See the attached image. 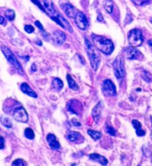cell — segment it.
Masks as SVG:
<instances>
[{
	"mask_svg": "<svg viewBox=\"0 0 152 166\" xmlns=\"http://www.w3.org/2000/svg\"><path fill=\"white\" fill-rule=\"evenodd\" d=\"M92 39L94 42V46L98 50H100L101 53H103L106 55L111 54L114 51V44L111 40L107 39L104 37L98 36V35H92Z\"/></svg>",
	"mask_w": 152,
	"mask_h": 166,
	"instance_id": "cell-1",
	"label": "cell"
},
{
	"mask_svg": "<svg viewBox=\"0 0 152 166\" xmlns=\"http://www.w3.org/2000/svg\"><path fill=\"white\" fill-rule=\"evenodd\" d=\"M84 44H85V49H86V53L87 55L89 57L91 65L93 69L95 71L100 66L101 63V56L98 54V52L96 51L94 45L92 44V43L89 41L87 38L84 39Z\"/></svg>",
	"mask_w": 152,
	"mask_h": 166,
	"instance_id": "cell-2",
	"label": "cell"
},
{
	"mask_svg": "<svg viewBox=\"0 0 152 166\" xmlns=\"http://www.w3.org/2000/svg\"><path fill=\"white\" fill-rule=\"evenodd\" d=\"M1 50H2V52H3L5 57L6 58V60H8V62H9V63H10V64H11L19 73L23 74V70H22V68H21L20 62L17 60V59L15 58V56H14V54H13V53L11 52V50H10L8 47L5 46V45H2V46H1Z\"/></svg>",
	"mask_w": 152,
	"mask_h": 166,
	"instance_id": "cell-3",
	"label": "cell"
},
{
	"mask_svg": "<svg viewBox=\"0 0 152 166\" xmlns=\"http://www.w3.org/2000/svg\"><path fill=\"white\" fill-rule=\"evenodd\" d=\"M128 42L130 45L133 47H138L140 45H141L143 42L141 31L137 28L132 29L128 34Z\"/></svg>",
	"mask_w": 152,
	"mask_h": 166,
	"instance_id": "cell-4",
	"label": "cell"
},
{
	"mask_svg": "<svg viewBox=\"0 0 152 166\" xmlns=\"http://www.w3.org/2000/svg\"><path fill=\"white\" fill-rule=\"evenodd\" d=\"M113 69L115 76L117 79H122L124 76V65L123 57L121 55H118L113 62Z\"/></svg>",
	"mask_w": 152,
	"mask_h": 166,
	"instance_id": "cell-5",
	"label": "cell"
},
{
	"mask_svg": "<svg viewBox=\"0 0 152 166\" xmlns=\"http://www.w3.org/2000/svg\"><path fill=\"white\" fill-rule=\"evenodd\" d=\"M102 93L106 97H114L117 95L115 84L110 79H106L102 83Z\"/></svg>",
	"mask_w": 152,
	"mask_h": 166,
	"instance_id": "cell-6",
	"label": "cell"
},
{
	"mask_svg": "<svg viewBox=\"0 0 152 166\" xmlns=\"http://www.w3.org/2000/svg\"><path fill=\"white\" fill-rule=\"evenodd\" d=\"M13 116L16 121L21 122V123H27L28 120V113L22 107L16 108L13 112Z\"/></svg>",
	"mask_w": 152,
	"mask_h": 166,
	"instance_id": "cell-7",
	"label": "cell"
},
{
	"mask_svg": "<svg viewBox=\"0 0 152 166\" xmlns=\"http://www.w3.org/2000/svg\"><path fill=\"white\" fill-rule=\"evenodd\" d=\"M124 53V56L128 60H141L143 58L141 53L138 51L135 47H133V46L125 48Z\"/></svg>",
	"mask_w": 152,
	"mask_h": 166,
	"instance_id": "cell-8",
	"label": "cell"
},
{
	"mask_svg": "<svg viewBox=\"0 0 152 166\" xmlns=\"http://www.w3.org/2000/svg\"><path fill=\"white\" fill-rule=\"evenodd\" d=\"M42 5L45 9V12L48 15H50V17H55L57 14H59L55 8V5L53 4V2L51 0H43L42 1Z\"/></svg>",
	"mask_w": 152,
	"mask_h": 166,
	"instance_id": "cell-9",
	"label": "cell"
},
{
	"mask_svg": "<svg viewBox=\"0 0 152 166\" xmlns=\"http://www.w3.org/2000/svg\"><path fill=\"white\" fill-rule=\"evenodd\" d=\"M75 22H76L77 26L82 30L86 29L88 27V21H87L85 15L81 12H78V14L75 17Z\"/></svg>",
	"mask_w": 152,
	"mask_h": 166,
	"instance_id": "cell-10",
	"label": "cell"
},
{
	"mask_svg": "<svg viewBox=\"0 0 152 166\" xmlns=\"http://www.w3.org/2000/svg\"><path fill=\"white\" fill-rule=\"evenodd\" d=\"M67 109L69 112L73 113V114H76V115H80V113L82 112L83 109V107H82V104L77 100V99H71L69 102L68 106H67Z\"/></svg>",
	"mask_w": 152,
	"mask_h": 166,
	"instance_id": "cell-11",
	"label": "cell"
},
{
	"mask_svg": "<svg viewBox=\"0 0 152 166\" xmlns=\"http://www.w3.org/2000/svg\"><path fill=\"white\" fill-rule=\"evenodd\" d=\"M52 20L55 21L56 23L59 24L61 27H62L63 28L69 30V32H73V29L71 28V26H70V24L69 23V21H68L61 14H58L56 16H55V17H52Z\"/></svg>",
	"mask_w": 152,
	"mask_h": 166,
	"instance_id": "cell-12",
	"label": "cell"
},
{
	"mask_svg": "<svg viewBox=\"0 0 152 166\" xmlns=\"http://www.w3.org/2000/svg\"><path fill=\"white\" fill-rule=\"evenodd\" d=\"M53 40L56 45H61L66 41V35L61 30H55L53 34Z\"/></svg>",
	"mask_w": 152,
	"mask_h": 166,
	"instance_id": "cell-13",
	"label": "cell"
},
{
	"mask_svg": "<svg viewBox=\"0 0 152 166\" xmlns=\"http://www.w3.org/2000/svg\"><path fill=\"white\" fill-rule=\"evenodd\" d=\"M61 7H62L63 11L65 12V14H67V16H69V18L75 19V17H76V15H77L78 11H77L76 8L72 5H70L69 3H65L61 5Z\"/></svg>",
	"mask_w": 152,
	"mask_h": 166,
	"instance_id": "cell-14",
	"label": "cell"
},
{
	"mask_svg": "<svg viewBox=\"0 0 152 166\" xmlns=\"http://www.w3.org/2000/svg\"><path fill=\"white\" fill-rule=\"evenodd\" d=\"M46 140H47V142H48V144H49V147H50L52 149H54V150H58V149H60L61 145H60L59 141L57 140L55 135H54V134H52V133H49V134L46 136Z\"/></svg>",
	"mask_w": 152,
	"mask_h": 166,
	"instance_id": "cell-15",
	"label": "cell"
},
{
	"mask_svg": "<svg viewBox=\"0 0 152 166\" xmlns=\"http://www.w3.org/2000/svg\"><path fill=\"white\" fill-rule=\"evenodd\" d=\"M21 90L23 93L27 94L28 96L32 98H37L38 97V94L30 88V86L28 85L27 83H22L21 84Z\"/></svg>",
	"mask_w": 152,
	"mask_h": 166,
	"instance_id": "cell-16",
	"label": "cell"
},
{
	"mask_svg": "<svg viewBox=\"0 0 152 166\" xmlns=\"http://www.w3.org/2000/svg\"><path fill=\"white\" fill-rule=\"evenodd\" d=\"M89 157H90L91 160H93L94 162H97V163H99V164H101L102 165H107L108 164L107 158L102 156V155H99V154H91L89 155Z\"/></svg>",
	"mask_w": 152,
	"mask_h": 166,
	"instance_id": "cell-17",
	"label": "cell"
},
{
	"mask_svg": "<svg viewBox=\"0 0 152 166\" xmlns=\"http://www.w3.org/2000/svg\"><path fill=\"white\" fill-rule=\"evenodd\" d=\"M102 108H103V102L102 101H99L96 104V106L93 109L92 111V116L94 118H99V116L101 114L102 111Z\"/></svg>",
	"mask_w": 152,
	"mask_h": 166,
	"instance_id": "cell-18",
	"label": "cell"
},
{
	"mask_svg": "<svg viewBox=\"0 0 152 166\" xmlns=\"http://www.w3.org/2000/svg\"><path fill=\"white\" fill-rule=\"evenodd\" d=\"M67 138L71 142H78V139H80V138L83 139V137L78 132H69V133L67 134Z\"/></svg>",
	"mask_w": 152,
	"mask_h": 166,
	"instance_id": "cell-19",
	"label": "cell"
},
{
	"mask_svg": "<svg viewBox=\"0 0 152 166\" xmlns=\"http://www.w3.org/2000/svg\"><path fill=\"white\" fill-rule=\"evenodd\" d=\"M132 124L134 125V129L136 130V134H137L138 136L142 137V136H144V135L146 134V132H145L144 130L141 129V124H140L139 121H137V120H133Z\"/></svg>",
	"mask_w": 152,
	"mask_h": 166,
	"instance_id": "cell-20",
	"label": "cell"
},
{
	"mask_svg": "<svg viewBox=\"0 0 152 166\" xmlns=\"http://www.w3.org/2000/svg\"><path fill=\"white\" fill-rule=\"evenodd\" d=\"M52 87L55 91H60L63 88V83L60 78H55L52 83Z\"/></svg>",
	"mask_w": 152,
	"mask_h": 166,
	"instance_id": "cell-21",
	"label": "cell"
},
{
	"mask_svg": "<svg viewBox=\"0 0 152 166\" xmlns=\"http://www.w3.org/2000/svg\"><path fill=\"white\" fill-rule=\"evenodd\" d=\"M67 81H68V83H69V86L70 89H72V90H74V91L78 90V84H77V83L74 81V79L70 76V75H67Z\"/></svg>",
	"mask_w": 152,
	"mask_h": 166,
	"instance_id": "cell-22",
	"label": "cell"
},
{
	"mask_svg": "<svg viewBox=\"0 0 152 166\" xmlns=\"http://www.w3.org/2000/svg\"><path fill=\"white\" fill-rule=\"evenodd\" d=\"M113 6H114V4H113L112 0H105V2H104V8L106 9V11L109 14H112Z\"/></svg>",
	"mask_w": 152,
	"mask_h": 166,
	"instance_id": "cell-23",
	"label": "cell"
},
{
	"mask_svg": "<svg viewBox=\"0 0 152 166\" xmlns=\"http://www.w3.org/2000/svg\"><path fill=\"white\" fill-rule=\"evenodd\" d=\"M141 77H142V79H143L145 82H147V83H151L152 76L151 74H150V72L143 70V71L141 72Z\"/></svg>",
	"mask_w": 152,
	"mask_h": 166,
	"instance_id": "cell-24",
	"label": "cell"
},
{
	"mask_svg": "<svg viewBox=\"0 0 152 166\" xmlns=\"http://www.w3.org/2000/svg\"><path fill=\"white\" fill-rule=\"evenodd\" d=\"M87 132L94 140H98V139L101 138V133L100 132H96V131H94V130H88Z\"/></svg>",
	"mask_w": 152,
	"mask_h": 166,
	"instance_id": "cell-25",
	"label": "cell"
},
{
	"mask_svg": "<svg viewBox=\"0 0 152 166\" xmlns=\"http://www.w3.org/2000/svg\"><path fill=\"white\" fill-rule=\"evenodd\" d=\"M0 121H1V123H2V125H4L5 127H6V128H12V122H11V120L8 118V117H5V116H1V119H0Z\"/></svg>",
	"mask_w": 152,
	"mask_h": 166,
	"instance_id": "cell-26",
	"label": "cell"
},
{
	"mask_svg": "<svg viewBox=\"0 0 152 166\" xmlns=\"http://www.w3.org/2000/svg\"><path fill=\"white\" fill-rule=\"evenodd\" d=\"M5 14V17H6V19L8 21H14V18H15V12H14V10H12V9L6 10Z\"/></svg>",
	"mask_w": 152,
	"mask_h": 166,
	"instance_id": "cell-27",
	"label": "cell"
},
{
	"mask_svg": "<svg viewBox=\"0 0 152 166\" xmlns=\"http://www.w3.org/2000/svg\"><path fill=\"white\" fill-rule=\"evenodd\" d=\"M24 135H25V137H26V138H28V139H33V138H35V133H34L33 130H32V129H30V128H27V129H25Z\"/></svg>",
	"mask_w": 152,
	"mask_h": 166,
	"instance_id": "cell-28",
	"label": "cell"
},
{
	"mask_svg": "<svg viewBox=\"0 0 152 166\" xmlns=\"http://www.w3.org/2000/svg\"><path fill=\"white\" fill-rule=\"evenodd\" d=\"M105 130H106V132H107L110 135H112V136H116V135H117V131H116L112 126H111V125H106Z\"/></svg>",
	"mask_w": 152,
	"mask_h": 166,
	"instance_id": "cell-29",
	"label": "cell"
},
{
	"mask_svg": "<svg viewBox=\"0 0 152 166\" xmlns=\"http://www.w3.org/2000/svg\"><path fill=\"white\" fill-rule=\"evenodd\" d=\"M135 5H148L151 2V0H132Z\"/></svg>",
	"mask_w": 152,
	"mask_h": 166,
	"instance_id": "cell-30",
	"label": "cell"
},
{
	"mask_svg": "<svg viewBox=\"0 0 152 166\" xmlns=\"http://www.w3.org/2000/svg\"><path fill=\"white\" fill-rule=\"evenodd\" d=\"M12 166H26V164L22 159H16L15 161H14Z\"/></svg>",
	"mask_w": 152,
	"mask_h": 166,
	"instance_id": "cell-31",
	"label": "cell"
},
{
	"mask_svg": "<svg viewBox=\"0 0 152 166\" xmlns=\"http://www.w3.org/2000/svg\"><path fill=\"white\" fill-rule=\"evenodd\" d=\"M35 25H36L38 28L41 30L42 32H43V34H44V36L45 37V36H46V32H45V28H44V27H43V25H42L41 23H40V21H35Z\"/></svg>",
	"mask_w": 152,
	"mask_h": 166,
	"instance_id": "cell-32",
	"label": "cell"
},
{
	"mask_svg": "<svg viewBox=\"0 0 152 166\" xmlns=\"http://www.w3.org/2000/svg\"><path fill=\"white\" fill-rule=\"evenodd\" d=\"M24 30L27 32V33H32L34 30H35V28H34V27L33 26H31V25H26L25 27H24Z\"/></svg>",
	"mask_w": 152,
	"mask_h": 166,
	"instance_id": "cell-33",
	"label": "cell"
},
{
	"mask_svg": "<svg viewBox=\"0 0 152 166\" xmlns=\"http://www.w3.org/2000/svg\"><path fill=\"white\" fill-rule=\"evenodd\" d=\"M35 5H37L39 8H40V10H42L43 12H45V9H44V7H43V5H42V4L40 3V1L39 0H31Z\"/></svg>",
	"mask_w": 152,
	"mask_h": 166,
	"instance_id": "cell-34",
	"label": "cell"
},
{
	"mask_svg": "<svg viewBox=\"0 0 152 166\" xmlns=\"http://www.w3.org/2000/svg\"><path fill=\"white\" fill-rule=\"evenodd\" d=\"M71 123L73 124L74 126H76V127H80V126H81V124H80L77 119H72V120H71Z\"/></svg>",
	"mask_w": 152,
	"mask_h": 166,
	"instance_id": "cell-35",
	"label": "cell"
},
{
	"mask_svg": "<svg viewBox=\"0 0 152 166\" xmlns=\"http://www.w3.org/2000/svg\"><path fill=\"white\" fill-rule=\"evenodd\" d=\"M5 148V138L0 137V149H3Z\"/></svg>",
	"mask_w": 152,
	"mask_h": 166,
	"instance_id": "cell-36",
	"label": "cell"
},
{
	"mask_svg": "<svg viewBox=\"0 0 152 166\" xmlns=\"http://www.w3.org/2000/svg\"><path fill=\"white\" fill-rule=\"evenodd\" d=\"M0 24H1V25H4V24H5V19H4L1 15H0Z\"/></svg>",
	"mask_w": 152,
	"mask_h": 166,
	"instance_id": "cell-37",
	"label": "cell"
},
{
	"mask_svg": "<svg viewBox=\"0 0 152 166\" xmlns=\"http://www.w3.org/2000/svg\"><path fill=\"white\" fill-rule=\"evenodd\" d=\"M31 70H32L33 72H34V71H37V66H36L35 64H32V69H31Z\"/></svg>",
	"mask_w": 152,
	"mask_h": 166,
	"instance_id": "cell-38",
	"label": "cell"
},
{
	"mask_svg": "<svg viewBox=\"0 0 152 166\" xmlns=\"http://www.w3.org/2000/svg\"><path fill=\"white\" fill-rule=\"evenodd\" d=\"M98 21H103V18L101 17V14H99V15H98Z\"/></svg>",
	"mask_w": 152,
	"mask_h": 166,
	"instance_id": "cell-39",
	"label": "cell"
},
{
	"mask_svg": "<svg viewBox=\"0 0 152 166\" xmlns=\"http://www.w3.org/2000/svg\"><path fill=\"white\" fill-rule=\"evenodd\" d=\"M148 44L151 46V48H152V40H149V41H148Z\"/></svg>",
	"mask_w": 152,
	"mask_h": 166,
	"instance_id": "cell-40",
	"label": "cell"
},
{
	"mask_svg": "<svg viewBox=\"0 0 152 166\" xmlns=\"http://www.w3.org/2000/svg\"><path fill=\"white\" fill-rule=\"evenodd\" d=\"M137 92H140V88H138V89H137Z\"/></svg>",
	"mask_w": 152,
	"mask_h": 166,
	"instance_id": "cell-41",
	"label": "cell"
},
{
	"mask_svg": "<svg viewBox=\"0 0 152 166\" xmlns=\"http://www.w3.org/2000/svg\"><path fill=\"white\" fill-rule=\"evenodd\" d=\"M151 122H152V116H151Z\"/></svg>",
	"mask_w": 152,
	"mask_h": 166,
	"instance_id": "cell-42",
	"label": "cell"
},
{
	"mask_svg": "<svg viewBox=\"0 0 152 166\" xmlns=\"http://www.w3.org/2000/svg\"><path fill=\"white\" fill-rule=\"evenodd\" d=\"M151 136H152V131H151Z\"/></svg>",
	"mask_w": 152,
	"mask_h": 166,
	"instance_id": "cell-43",
	"label": "cell"
},
{
	"mask_svg": "<svg viewBox=\"0 0 152 166\" xmlns=\"http://www.w3.org/2000/svg\"><path fill=\"white\" fill-rule=\"evenodd\" d=\"M151 22H152V20H151Z\"/></svg>",
	"mask_w": 152,
	"mask_h": 166,
	"instance_id": "cell-44",
	"label": "cell"
}]
</instances>
